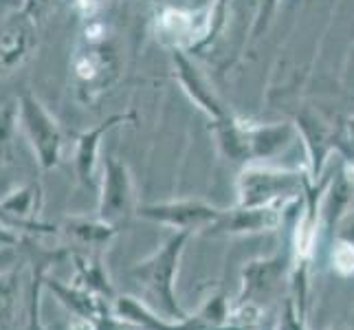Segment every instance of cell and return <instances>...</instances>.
<instances>
[{"mask_svg": "<svg viewBox=\"0 0 354 330\" xmlns=\"http://www.w3.org/2000/svg\"><path fill=\"white\" fill-rule=\"evenodd\" d=\"M66 255V251H40L33 249L31 253V293L27 300V324H24V330H48L42 324V291L44 284L42 279L46 275V268L53 262L62 260Z\"/></svg>", "mask_w": 354, "mask_h": 330, "instance_id": "13", "label": "cell"}, {"mask_svg": "<svg viewBox=\"0 0 354 330\" xmlns=\"http://www.w3.org/2000/svg\"><path fill=\"white\" fill-rule=\"evenodd\" d=\"M38 46V24L16 11L0 24V75L22 66Z\"/></svg>", "mask_w": 354, "mask_h": 330, "instance_id": "7", "label": "cell"}, {"mask_svg": "<svg viewBox=\"0 0 354 330\" xmlns=\"http://www.w3.org/2000/svg\"><path fill=\"white\" fill-rule=\"evenodd\" d=\"M279 275H282V266L277 260H260L247 264L242 271V291L238 295V306L260 309V302L277 288Z\"/></svg>", "mask_w": 354, "mask_h": 330, "instance_id": "10", "label": "cell"}, {"mask_svg": "<svg viewBox=\"0 0 354 330\" xmlns=\"http://www.w3.org/2000/svg\"><path fill=\"white\" fill-rule=\"evenodd\" d=\"M68 260H71L73 268H75L73 284L86 288L104 300L115 297L113 284H111V279H108V273L100 260V255L84 251V249H75V251H68Z\"/></svg>", "mask_w": 354, "mask_h": 330, "instance_id": "12", "label": "cell"}, {"mask_svg": "<svg viewBox=\"0 0 354 330\" xmlns=\"http://www.w3.org/2000/svg\"><path fill=\"white\" fill-rule=\"evenodd\" d=\"M51 7H53V0H24L18 11H22L24 16L31 18L35 24H38L40 20L46 18V14L51 11Z\"/></svg>", "mask_w": 354, "mask_h": 330, "instance_id": "20", "label": "cell"}, {"mask_svg": "<svg viewBox=\"0 0 354 330\" xmlns=\"http://www.w3.org/2000/svg\"><path fill=\"white\" fill-rule=\"evenodd\" d=\"M172 66H174V75L178 77L183 91H185L189 95V100L196 104L198 108H203L205 113H209L212 117H221V108H218V104L214 102L212 93L207 91L203 77L198 75L196 66H194L185 51H178V48H172Z\"/></svg>", "mask_w": 354, "mask_h": 330, "instance_id": "15", "label": "cell"}, {"mask_svg": "<svg viewBox=\"0 0 354 330\" xmlns=\"http://www.w3.org/2000/svg\"><path fill=\"white\" fill-rule=\"evenodd\" d=\"M333 260H335V268L339 273H344V275L354 273V247L350 242L337 244V249L333 253Z\"/></svg>", "mask_w": 354, "mask_h": 330, "instance_id": "19", "label": "cell"}, {"mask_svg": "<svg viewBox=\"0 0 354 330\" xmlns=\"http://www.w3.org/2000/svg\"><path fill=\"white\" fill-rule=\"evenodd\" d=\"M73 328H75V330H139V328H134V326H130L126 322H121L119 317H115L111 311H106L104 315L95 317L93 322H80V320H75Z\"/></svg>", "mask_w": 354, "mask_h": 330, "instance_id": "18", "label": "cell"}, {"mask_svg": "<svg viewBox=\"0 0 354 330\" xmlns=\"http://www.w3.org/2000/svg\"><path fill=\"white\" fill-rule=\"evenodd\" d=\"M20 293V273L18 266L0 273V328H7L16 317Z\"/></svg>", "mask_w": 354, "mask_h": 330, "instance_id": "17", "label": "cell"}, {"mask_svg": "<svg viewBox=\"0 0 354 330\" xmlns=\"http://www.w3.org/2000/svg\"><path fill=\"white\" fill-rule=\"evenodd\" d=\"M42 284L46 291H51L53 295L57 297V302L62 304V306L75 315V320L80 322H93L95 317L104 315L108 309H106V300L95 295V293L82 288L77 284H64L62 279L57 277H51V275H44Z\"/></svg>", "mask_w": 354, "mask_h": 330, "instance_id": "9", "label": "cell"}, {"mask_svg": "<svg viewBox=\"0 0 354 330\" xmlns=\"http://www.w3.org/2000/svg\"><path fill=\"white\" fill-rule=\"evenodd\" d=\"M275 225V214L271 207H242L238 212H229L218 216L205 229V236H227L244 234V231H260Z\"/></svg>", "mask_w": 354, "mask_h": 330, "instance_id": "11", "label": "cell"}, {"mask_svg": "<svg viewBox=\"0 0 354 330\" xmlns=\"http://www.w3.org/2000/svg\"><path fill=\"white\" fill-rule=\"evenodd\" d=\"M18 104V128L29 141L31 150L38 158V165L48 172L59 165L64 150V134L57 119L48 113L44 104L31 93H22Z\"/></svg>", "mask_w": 354, "mask_h": 330, "instance_id": "3", "label": "cell"}, {"mask_svg": "<svg viewBox=\"0 0 354 330\" xmlns=\"http://www.w3.org/2000/svg\"><path fill=\"white\" fill-rule=\"evenodd\" d=\"M59 231L73 242L77 244L75 249H84V251H91V249H100V247H106L108 242H111L117 234V227L104 223L100 218H66Z\"/></svg>", "mask_w": 354, "mask_h": 330, "instance_id": "14", "label": "cell"}, {"mask_svg": "<svg viewBox=\"0 0 354 330\" xmlns=\"http://www.w3.org/2000/svg\"><path fill=\"white\" fill-rule=\"evenodd\" d=\"M97 3H104V0H97Z\"/></svg>", "mask_w": 354, "mask_h": 330, "instance_id": "24", "label": "cell"}, {"mask_svg": "<svg viewBox=\"0 0 354 330\" xmlns=\"http://www.w3.org/2000/svg\"><path fill=\"white\" fill-rule=\"evenodd\" d=\"M22 242H24V238L20 234H16L14 229H9L0 223V244H3V247H20Z\"/></svg>", "mask_w": 354, "mask_h": 330, "instance_id": "23", "label": "cell"}, {"mask_svg": "<svg viewBox=\"0 0 354 330\" xmlns=\"http://www.w3.org/2000/svg\"><path fill=\"white\" fill-rule=\"evenodd\" d=\"M189 238L192 234L187 231H174L152 255L130 268L132 282H137L145 295L154 300L156 306L169 320H185L187 317L176 297V277Z\"/></svg>", "mask_w": 354, "mask_h": 330, "instance_id": "2", "label": "cell"}, {"mask_svg": "<svg viewBox=\"0 0 354 330\" xmlns=\"http://www.w3.org/2000/svg\"><path fill=\"white\" fill-rule=\"evenodd\" d=\"M277 330H304L301 315L295 309V300H286V306H284V313H282V320H279Z\"/></svg>", "mask_w": 354, "mask_h": 330, "instance_id": "21", "label": "cell"}, {"mask_svg": "<svg viewBox=\"0 0 354 330\" xmlns=\"http://www.w3.org/2000/svg\"><path fill=\"white\" fill-rule=\"evenodd\" d=\"M119 75L121 57L115 42L106 35L102 22H88L71 57V77L80 102L93 104L100 100L115 86Z\"/></svg>", "mask_w": 354, "mask_h": 330, "instance_id": "1", "label": "cell"}, {"mask_svg": "<svg viewBox=\"0 0 354 330\" xmlns=\"http://www.w3.org/2000/svg\"><path fill=\"white\" fill-rule=\"evenodd\" d=\"M134 187L132 174L124 158L108 154L102 163L100 181V203H97V218L104 223L121 227L134 214Z\"/></svg>", "mask_w": 354, "mask_h": 330, "instance_id": "4", "label": "cell"}, {"mask_svg": "<svg viewBox=\"0 0 354 330\" xmlns=\"http://www.w3.org/2000/svg\"><path fill=\"white\" fill-rule=\"evenodd\" d=\"M134 121H137L134 113H119V115H111L108 119L100 121L95 128L80 134L75 141V152H73V167H75V176L84 187L88 190L97 187L95 169L97 163H100V150L106 134L121 124H134Z\"/></svg>", "mask_w": 354, "mask_h": 330, "instance_id": "8", "label": "cell"}, {"mask_svg": "<svg viewBox=\"0 0 354 330\" xmlns=\"http://www.w3.org/2000/svg\"><path fill=\"white\" fill-rule=\"evenodd\" d=\"M154 31L169 51H189L198 46L212 31V11L209 9H178L161 7L154 16Z\"/></svg>", "mask_w": 354, "mask_h": 330, "instance_id": "5", "label": "cell"}, {"mask_svg": "<svg viewBox=\"0 0 354 330\" xmlns=\"http://www.w3.org/2000/svg\"><path fill=\"white\" fill-rule=\"evenodd\" d=\"M18 260H20V247H3L0 244V273L18 266Z\"/></svg>", "mask_w": 354, "mask_h": 330, "instance_id": "22", "label": "cell"}, {"mask_svg": "<svg viewBox=\"0 0 354 330\" xmlns=\"http://www.w3.org/2000/svg\"><path fill=\"white\" fill-rule=\"evenodd\" d=\"M71 330H75V328H71Z\"/></svg>", "mask_w": 354, "mask_h": 330, "instance_id": "25", "label": "cell"}, {"mask_svg": "<svg viewBox=\"0 0 354 330\" xmlns=\"http://www.w3.org/2000/svg\"><path fill=\"white\" fill-rule=\"evenodd\" d=\"M137 216L152 220L156 225L172 227L174 231H203L209 227L221 212L214 210L201 201H165V203H150L137 207Z\"/></svg>", "mask_w": 354, "mask_h": 330, "instance_id": "6", "label": "cell"}, {"mask_svg": "<svg viewBox=\"0 0 354 330\" xmlns=\"http://www.w3.org/2000/svg\"><path fill=\"white\" fill-rule=\"evenodd\" d=\"M18 130V104L7 102L0 108V167L14 163Z\"/></svg>", "mask_w": 354, "mask_h": 330, "instance_id": "16", "label": "cell"}]
</instances>
